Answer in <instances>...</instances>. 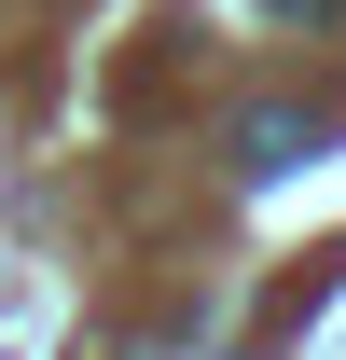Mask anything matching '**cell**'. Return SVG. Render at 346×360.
Wrapping results in <instances>:
<instances>
[{
	"instance_id": "cell-1",
	"label": "cell",
	"mask_w": 346,
	"mask_h": 360,
	"mask_svg": "<svg viewBox=\"0 0 346 360\" xmlns=\"http://www.w3.org/2000/svg\"><path fill=\"white\" fill-rule=\"evenodd\" d=\"M291 153H305V111H250V139H236V167L263 180V167H291Z\"/></svg>"
},
{
	"instance_id": "cell-2",
	"label": "cell",
	"mask_w": 346,
	"mask_h": 360,
	"mask_svg": "<svg viewBox=\"0 0 346 360\" xmlns=\"http://www.w3.org/2000/svg\"><path fill=\"white\" fill-rule=\"evenodd\" d=\"M277 14H346V0H277Z\"/></svg>"
}]
</instances>
